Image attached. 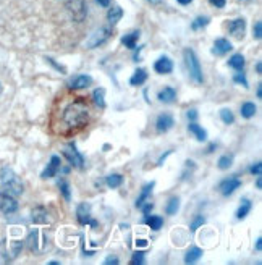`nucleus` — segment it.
<instances>
[{
  "label": "nucleus",
  "instance_id": "nucleus-1",
  "mask_svg": "<svg viewBox=\"0 0 262 265\" xmlns=\"http://www.w3.org/2000/svg\"><path fill=\"white\" fill-rule=\"evenodd\" d=\"M89 108L83 99H75L65 105L62 110V123L70 131H78L88 125Z\"/></svg>",
  "mask_w": 262,
  "mask_h": 265
},
{
  "label": "nucleus",
  "instance_id": "nucleus-2",
  "mask_svg": "<svg viewBox=\"0 0 262 265\" xmlns=\"http://www.w3.org/2000/svg\"><path fill=\"white\" fill-rule=\"evenodd\" d=\"M0 183H2L3 189L11 196H21L24 191L21 179L18 178V175L10 167H3L0 170Z\"/></svg>",
  "mask_w": 262,
  "mask_h": 265
},
{
  "label": "nucleus",
  "instance_id": "nucleus-3",
  "mask_svg": "<svg viewBox=\"0 0 262 265\" xmlns=\"http://www.w3.org/2000/svg\"><path fill=\"white\" fill-rule=\"evenodd\" d=\"M183 58H185V65H186L189 78H191L196 84H202L204 76H202V68H201L199 58H198V55H196V52L193 49H185V52H183Z\"/></svg>",
  "mask_w": 262,
  "mask_h": 265
},
{
  "label": "nucleus",
  "instance_id": "nucleus-4",
  "mask_svg": "<svg viewBox=\"0 0 262 265\" xmlns=\"http://www.w3.org/2000/svg\"><path fill=\"white\" fill-rule=\"evenodd\" d=\"M112 32H114V26H101L99 29H96L93 34H91V37L88 39L86 42V49L93 50V49H97L101 47L102 44H106L110 37H112Z\"/></svg>",
  "mask_w": 262,
  "mask_h": 265
},
{
  "label": "nucleus",
  "instance_id": "nucleus-5",
  "mask_svg": "<svg viewBox=\"0 0 262 265\" xmlns=\"http://www.w3.org/2000/svg\"><path fill=\"white\" fill-rule=\"evenodd\" d=\"M67 11L70 18L73 19L75 23H83L88 16V3L86 0H67Z\"/></svg>",
  "mask_w": 262,
  "mask_h": 265
},
{
  "label": "nucleus",
  "instance_id": "nucleus-6",
  "mask_svg": "<svg viewBox=\"0 0 262 265\" xmlns=\"http://www.w3.org/2000/svg\"><path fill=\"white\" fill-rule=\"evenodd\" d=\"M63 155H65V159L68 160L70 167L84 168V157H83V154L78 151L75 142H68V144L63 147Z\"/></svg>",
  "mask_w": 262,
  "mask_h": 265
},
{
  "label": "nucleus",
  "instance_id": "nucleus-7",
  "mask_svg": "<svg viewBox=\"0 0 262 265\" xmlns=\"http://www.w3.org/2000/svg\"><path fill=\"white\" fill-rule=\"evenodd\" d=\"M76 218H78V223L83 225V226H91V228H96L97 225V220L93 218L91 215V207L89 204H80L76 207Z\"/></svg>",
  "mask_w": 262,
  "mask_h": 265
},
{
  "label": "nucleus",
  "instance_id": "nucleus-8",
  "mask_svg": "<svg viewBox=\"0 0 262 265\" xmlns=\"http://www.w3.org/2000/svg\"><path fill=\"white\" fill-rule=\"evenodd\" d=\"M240 187H241V181L237 177H230V178H225L220 181L219 191L222 192V196L228 197V196H232L237 189H240Z\"/></svg>",
  "mask_w": 262,
  "mask_h": 265
},
{
  "label": "nucleus",
  "instance_id": "nucleus-9",
  "mask_svg": "<svg viewBox=\"0 0 262 265\" xmlns=\"http://www.w3.org/2000/svg\"><path fill=\"white\" fill-rule=\"evenodd\" d=\"M60 168H62V160L58 155H52L50 160H49V164L47 167L44 168V172L41 173V178L42 179H49V178H54L57 177V173L60 172Z\"/></svg>",
  "mask_w": 262,
  "mask_h": 265
},
{
  "label": "nucleus",
  "instance_id": "nucleus-10",
  "mask_svg": "<svg viewBox=\"0 0 262 265\" xmlns=\"http://www.w3.org/2000/svg\"><path fill=\"white\" fill-rule=\"evenodd\" d=\"M18 210V202L11 194L0 192V212L3 213H15Z\"/></svg>",
  "mask_w": 262,
  "mask_h": 265
},
{
  "label": "nucleus",
  "instance_id": "nucleus-11",
  "mask_svg": "<svg viewBox=\"0 0 262 265\" xmlns=\"http://www.w3.org/2000/svg\"><path fill=\"white\" fill-rule=\"evenodd\" d=\"M154 70L159 75H170L173 71V60L167 55H162L154 62Z\"/></svg>",
  "mask_w": 262,
  "mask_h": 265
},
{
  "label": "nucleus",
  "instance_id": "nucleus-12",
  "mask_svg": "<svg viewBox=\"0 0 262 265\" xmlns=\"http://www.w3.org/2000/svg\"><path fill=\"white\" fill-rule=\"evenodd\" d=\"M175 125V118L172 113H160L155 120V128L159 133H167L173 128Z\"/></svg>",
  "mask_w": 262,
  "mask_h": 265
},
{
  "label": "nucleus",
  "instance_id": "nucleus-13",
  "mask_svg": "<svg viewBox=\"0 0 262 265\" xmlns=\"http://www.w3.org/2000/svg\"><path fill=\"white\" fill-rule=\"evenodd\" d=\"M245 31H246L245 18H237V19H233V21L228 23V32H230L233 37L241 39L245 36Z\"/></svg>",
  "mask_w": 262,
  "mask_h": 265
},
{
  "label": "nucleus",
  "instance_id": "nucleus-14",
  "mask_svg": "<svg viewBox=\"0 0 262 265\" xmlns=\"http://www.w3.org/2000/svg\"><path fill=\"white\" fill-rule=\"evenodd\" d=\"M93 84V78L89 75H78L73 78V81L70 83V89L71 90H80V89H86Z\"/></svg>",
  "mask_w": 262,
  "mask_h": 265
},
{
  "label": "nucleus",
  "instance_id": "nucleus-15",
  "mask_svg": "<svg viewBox=\"0 0 262 265\" xmlns=\"http://www.w3.org/2000/svg\"><path fill=\"white\" fill-rule=\"evenodd\" d=\"M45 243H47V238H45L41 231L34 230L29 235V244H31V249L32 251H41L44 248Z\"/></svg>",
  "mask_w": 262,
  "mask_h": 265
},
{
  "label": "nucleus",
  "instance_id": "nucleus-16",
  "mask_svg": "<svg viewBox=\"0 0 262 265\" xmlns=\"http://www.w3.org/2000/svg\"><path fill=\"white\" fill-rule=\"evenodd\" d=\"M233 49V45H232V42L228 41V39H225V37H219V39H215V42H214V52L217 55H225V54H228Z\"/></svg>",
  "mask_w": 262,
  "mask_h": 265
},
{
  "label": "nucleus",
  "instance_id": "nucleus-17",
  "mask_svg": "<svg viewBox=\"0 0 262 265\" xmlns=\"http://www.w3.org/2000/svg\"><path fill=\"white\" fill-rule=\"evenodd\" d=\"M31 220H32V223H37V225L49 223V213L42 205H39L31 212Z\"/></svg>",
  "mask_w": 262,
  "mask_h": 265
},
{
  "label": "nucleus",
  "instance_id": "nucleus-18",
  "mask_svg": "<svg viewBox=\"0 0 262 265\" xmlns=\"http://www.w3.org/2000/svg\"><path fill=\"white\" fill-rule=\"evenodd\" d=\"M147 78H149V75H147L146 68H136L133 76L130 78V84L131 86H142V84L147 81Z\"/></svg>",
  "mask_w": 262,
  "mask_h": 265
},
{
  "label": "nucleus",
  "instance_id": "nucleus-19",
  "mask_svg": "<svg viewBox=\"0 0 262 265\" xmlns=\"http://www.w3.org/2000/svg\"><path fill=\"white\" fill-rule=\"evenodd\" d=\"M155 187V181H150V183H147V184H144L142 186V189H141V194L137 196V199H136V207L139 209V207L146 202L147 200V197L152 194V189Z\"/></svg>",
  "mask_w": 262,
  "mask_h": 265
},
{
  "label": "nucleus",
  "instance_id": "nucleus-20",
  "mask_svg": "<svg viewBox=\"0 0 262 265\" xmlns=\"http://www.w3.org/2000/svg\"><path fill=\"white\" fill-rule=\"evenodd\" d=\"M157 99L162 103H170L176 99V90L172 86H165L159 94H157Z\"/></svg>",
  "mask_w": 262,
  "mask_h": 265
},
{
  "label": "nucleus",
  "instance_id": "nucleus-21",
  "mask_svg": "<svg viewBox=\"0 0 262 265\" xmlns=\"http://www.w3.org/2000/svg\"><path fill=\"white\" fill-rule=\"evenodd\" d=\"M251 209H253V202L248 197H243V199L240 200V207H238V210H237V218L238 220L246 218L248 215H250Z\"/></svg>",
  "mask_w": 262,
  "mask_h": 265
},
{
  "label": "nucleus",
  "instance_id": "nucleus-22",
  "mask_svg": "<svg viewBox=\"0 0 262 265\" xmlns=\"http://www.w3.org/2000/svg\"><path fill=\"white\" fill-rule=\"evenodd\" d=\"M188 131L193 133L196 136V139H198L199 142H206L207 141V131L202 126H199L198 123H194V121L189 123V125H188Z\"/></svg>",
  "mask_w": 262,
  "mask_h": 265
},
{
  "label": "nucleus",
  "instance_id": "nucleus-23",
  "mask_svg": "<svg viewBox=\"0 0 262 265\" xmlns=\"http://www.w3.org/2000/svg\"><path fill=\"white\" fill-rule=\"evenodd\" d=\"M137 41H139V31H133V32H128V34H125L122 37V44L125 45L127 49L133 50L136 49L137 45Z\"/></svg>",
  "mask_w": 262,
  "mask_h": 265
},
{
  "label": "nucleus",
  "instance_id": "nucleus-24",
  "mask_svg": "<svg viewBox=\"0 0 262 265\" xmlns=\"http://www.w3.org/2000/svg\"><path fill=\"white\" fill-rule=\"evenodd\" d=\"M144 223H146L152 231H159L163 226V218L159 215H150L149 213V215H144Z\"/></svg>",
  "mask_w": 262,
  "mask_h": 265
},
{
  "label": "nucleus",
  "instance_id": "nucleus-25",
  "mask_svg": "<svg viewBox=\"0 0 262 265\" xmlns=\"http://www.w3.org/2000/svg\"><path fill=\"white\" fill-rule=\"evenodd\" d=\"M122 16H123L122 6H112V8H110L109 13H107V21H109L110 26H114V24H117L120 21Z\"/></svg>",
  "mask_w": 262,
  "mask_h": 265
},
{
  "label": "nucleus",
  "instance_id": "nucleus-26",
  "mask_svg": "<svg viewBox=\"0 0 262 265\" xmlns=\"http://www.w3.org/2000/svg\"><path fill=\"white\" fill-rule=\"evenodd\" d=\"M178 210H180V197L178 196H172L167 200L165 213H167V215H176Z\"/></svg>",
  "mask_w": 262,
  "mask_h": 265
},
{
  "label": "nucleus",
  "instance_id": "nucleus-27",
  "mask_svg": "<svg viewBox=\"0 0 262 265\" xmlns=\"http://www.w3.org/2000/svg\"><path fill=\"white\" fill-rule=\"evenodd\" d=\"M201 257H202V249L198 248V246H194V248H191V249L186 252L185 264H196Z\"/></svg>",
  "mask_w": 262,
  "mask_h": 265
},
{
  "label": "nucleus",
  "instance_id": "nucleus-28",
  "mask_svg": "<svg viewBox=\"0 0 262 265\" xmlns=\"http://www.w3.org/2000/svg\"><path fill=\"white\" fill-rule=\"evenodd\" d=\"M106 184H107V187H110V189H117V187H120L123 184V175H120V173L109 175V177L106 178Z\"/></svg>",
  "mask_w": 262,
  "mask_h": 265
},
{
  "label": "nucleus",
  "instance_id": "nucleus-29",
  "mask_svg": "<svg viewBox=\"0 0 262 265\" xmlns=\"http://www.w3.org/2000/svg\"><path fill=\"white\" fill-rule=\"evenodd\" d=\"M228 67L237 70V71H241L245 68V57L241 54H235L232 55L230 58H228Z\"/></svg>",
  "mask_w": 262,
  "mask_h": 265
},
{
  "label": "nucleus",
  "instance_id": "nucleus-30",
  "mask_svg": "<svg viewBox=\"0 0 262 265\" xmlns=\"http://www.w3.org/2000/svg\"><path fill=\"white\" fill-rule=\"evenodd\" d=\"M93 102H94L99 108L106 107V89H104V88L94 89V92H93Z\"/></svg>",
  "mask_w": 262,
  "mask_h": 265
},
{
  "label": "nucleus",
  "instance_id": "nucleus-31",
  "mask_svg": "<svg viewBox=\"0 0 262 265\" xmlns=\"http://www.w3.org/2000/svg\"><path fill=\"white\" fill-rule=\"evenodd\" d=\"M240 110H241V116L246 118V120H250V118H253L254 115H256V105H254L253 102H245Z\"/></svg>",
  "mask_w": 262,
  "mask_h": 265
},
{
  "label": "nucleus",
  "instance_id": "nucleus-32",
  "mask_svg": "<svg viewBox=\"0 0 262 265\" xmlns=\"http://www.w3.org/2000/svg\"><path fill=\"white\" fill-rule=\"evenodd\" d=\"M58 189H60L63 199L67 200V202H70L71 200V187H70V183L67 179H58Z\"/></svg>",
  "mask_w": 262,
  "mask_h": 265
},
{
  "label": "nucleus",
  "instance_id": "nucleus-33",
  "mask_svg": "<svg viewBox=\"0 0 262 265\" xmlns=\"http://www.w3.org/2000/svg\"><path fill=\"white\" fill-rule=\"evenodd\" d=\"M219 116H220V120L225 123V125H233V123H235V115H233V112L230 108H220Z\"/></svg>",
  "mask_w": 262,
  "mask_h": 265
},
{
  "label": "nucleus",
  "instance_id": "nucleus-34",
  "mask_svg": "<svg viewBox=\"0 0 262 265\" xmlns=\"http://www.w3.org/2000/svg\"><path fill=\"white\" fill-rule=\"evenodd\" d=\"M211 23V18L209 16H198L194 19V21L191 23V29L193 31H199L202 28H206V26Z\"/></svg>",
  "mask_w": 262,
  "mask_h": 265
},
{
  "label": "nucleus",
  "instance_id": "nucleus-35",
  "mask_svg": "<svg viewBox=\"0 0 262 265\" xmlns=\"http://www.w3.org/2000/svg\"><path fill=\"white\" fill-rule=\"evenodd\" d=\"M233 154H225V155H222V157L219 159L217 162V167L220 168V170H227L228 167H232L233 164Z\"/></svg>",
  "mask_w": 262,
  "mask_h": 265
},
{
  "label": "nucleus",
  "instance_id": "nucleus-36",
  "mask_svg": "<svg viewBox=\"0 0 262 265\" xmlns=\"http://www.w3.org/2000/svg\"><path fill=\"white\" fill-rule=\"evenodd\" d=\"M144 257H146V252H144V251H136L133 254V257H131L130 264L131 265H142L144 264Z\"/></svg>",
  "mask_w": 262,
  "mask_h": 265
},
{
  "label": "nucleus",
  "instance_id": "nucleus-37",
  "mask_svg": "<svg viewBox=\"0 0 262 265\" xmlns=\"http://www.w3.org/2000/svg\"><path fill=\"white\" fill-rule=\"evenodd\" d=\"M233 81L237 83V84H241V86H243V88H248V86H250V84H248L246 76H245V73H243V70L238 71L237 75H233Z\"/></svg>",
  "mask_w": 262,
  "mask_h": 265
},
{
  "label": "nucleus",
  "instance_id": "nucleus-38",
  "mask_svg": "<svg viewBox=\"0 0 262 265\" xmlns=\"http://www.w3.org/2000/svg\"><path fill=\"white\" fill-rule=\"evenodd\" d=\"M185 173L181 175V179H185L186 177H188V173L191 175L193 172H194V168H196V162L194 160H186V164H185Z\"/></svg>",
  "mask_w": 262,
  "mask_h": 265
},
{
  "label": "nucleus",
  "instance_id": "nucleus-39",
  "mask_svg": "<svg viewBox=\"0 0 262 265\" xmlns=\"http://www.w3.org/2000/svg\"><path fill=\"white\" fill-rule=\"evenodd\" d=\"M202 225H204V217L198 215V217H194V220L191 222V225H189V228H191V231H196L198 228H201Z\"/></svg>",
  "mask_w": 262,
  "mask_h": 265
},
{
  "label": "nucleus",
  "instance_id": "nucleus-40",
  "mask_svg": "<svg viewBox=\"0 0 262 265\" xmlns=\"http://www.w3.org/2000/svg\"><path fill=\"white\" fill-rule=\"evenodd\" d=\"M253 36L256 41H261L262 39V23L258 21L256 24H254V28H253Z\"/></svg>",
  "mask_w": 262,
  "mask_h": 265
},
{
  "label": "nucleus",
  "instance_id": "nucleus-41",
  "mask_svg": "<svg viewBox=\"0 0 262 265\" xmlns=\"http://www.w3.org/2000/svg\"><path fill=\"white\" fill-rule=\"evenodd\" d=\"M261 172H262V164L261 162H256V164H253L250 168V173L251 175H256V177H261Z\"/></svg>",
  "mask_w": 262,
  "mask_h": 265
},
{
  "label": "nucleus",
  "instance_id": "nucleus-42",
  "mask_svg": "<svg viewBox=\"0 0 262 265\" xmlns=\"http://www.w3.org/2000/svg\"><path fill=\"white\" fill-rule=\"evenodd\" d=\"M139 209L142 210V215H149V213L152 212V209H154V204H150V202H147V200H146V202H144Z\"/></svg>",
  "mask_w": 262,
  "mask_h": 265
},
{
  "label": "nucleus",
  "instance_id": "nucleus-43",
  "mask_svg": "<svg viewBox=\"0 0 262 265\" xmlns=\"http://www.w3.org/2000/svg\"><path fill=\"white\" fill-rule=\"evenodd\" d=\"M47 62H49V63L52 65V67H54V68L57 70V71H60V73H67V70H65V68L62 67V65H58V63H57V62L54 60V58H50V57H47Z\"/></svg>",
  "mask_w": 262,
  "mask_h": 265
},
{
  "label": "nucleus",
  "instance_id": "nucleus-44",
  "mask_svg": "<svg viewBox=\"0 0 262 265\" xmlns=\"http://www.w3.org/2000/svg\"><path fill=\"white\" fill-rule=\"evenodd\" d=\"M134 244H136L137 249H144V248H147V246H149V241H147V239H144V238H137L134 241Z\"/></svg>",
  "mask_w": 262,
  "mask_h": 265
},
{
  "label": "nucleus",
  "instance_id": "nucleus-45",
  "mask_svg": "<svg viewBox=\"0 0 262 265\" xmlns=\"http://www.w3.org/2000/svg\"><path fill=\"white\" fill-rule=\"evenodd\" d=\"M209 3H211L212 6H215V8H225L227 0H209Z\"/></svg>",
  "mask_w": 262,
  "mask_h": 265
},
{
  "label": "nucleus",
  "instance_id": "nucleus-46",
  "mask_svg": "<svg viewBox=\"0 0 262 265\" xmlns=\"http://www.w3.org/2000/svg\"><path fill=\"white\" fill-rule=\"evenodd\" d=\"M186 116H188V120L189 121H196V120H198V110H196V108H191V110H188V113H186Z\"/></svg>",
  "mask_w": 262,
  "mask_h": 265
},
{
  "label": "nucleus",
  "instance_id": "nucleus-47",
  "mask_svg": "<svg viewBox=\"0 0 262 265\" xmlns=\"http://www.w3.org/2000/svg\"><path fill=\"white\" fill-rule=\"evenodd\" d=\"M104 264H106V265H110V264H112V265H119L120 261H119V259H117L115 256H109L106 261H104Z\"/></svg>",
  "mask_w": 262,
  "mask_h": 265
},
{
  "label": "nucleus",
  "instance_id": "nucleus-48",
  "mask_svg": "<svg viewBox=\"0 0 262 265\" xmlns=\"http://www.w3.org/2000/svg\"><path fill=\"white\" fill-rule=\"evenodd\" d=\"M172 152H173V151H167V152H163V155H160V159H159V160H157V165H159V167H160V165L163 164V162H165V159H167V157H168V155H170V154H172Z\"/></svg>",
  "mask_w": 262,
  "mask_h": 265
},
{
  "label": "nucleus",
  "instance_id": "nucleus-49",
  "mask_svg": "<svg viewBox=\"0 0 262 265\" xmlns=\"http://www.w3.org/2000/svg\"><path fill=\"white\" fill-rule=\"evenodd\" d=\"M96 2H97V5H99V6H104V8H107L112 0H96Z\"/></svg>",
  "mask_w": 262,
  "mask_h": 265
},
{
  "label": "nucleus",
  "instance_id": "nucleus-50",
  "mask_svg": "<svg viewBox=\"0 0 262 265\" xmlns=\"http://www.w3.org/2000/svg\"><path fill=\"white\" fill-rule=\"evenodd\" d=\"M215 149H217V144H214V142H212V144L207 147V151H206V154H211V152H214V151H215Z\"/></svg>",
  "mask_w": 262,
  "mask_h": 265
},
{
  "label": "nucleus",
  "instance_id": "nucleus-51",
  "mask_svg": "<svg viewBox=\"0 0 262 265\" xmlns=\"http://www.w3.org/2000/svg\"><path fill=\"white\" fill-rule=\"evenodd\" d=\"M262 249V238L259 236L258 239H256V251H261Z\"/></svg>",
  "mask_w": 262,
  "mask_h": 265
},
{
  "label": "nucleus",
  "instance_id": "nucleus-52",
  "mask_svg": "<svg viewBox=\"0 0 262 265\" xmlns=\"http://www.w3.org/2000/svg\"><path fill=\"white\" fill-rule=\"evenodd\" d=\"M261 89H262V84L259 83V84H258V89H256V95H258V99H261V97H262V90H261Z\"/></svg>",
  "mask_w": 262,
  "mask_h": 265
},
{
  "label": "nucleus",
  "instance_id": "nucleus-53",
  "mask_svg": "<svg viewBox=\"0 0 262 265\" xmlns=\"http://www.w3.org/2000/svg\"><path fill=\"white\" fill-rule=\"evenodd\" d=\"M176 2H178L180 5H183V6H186V5H189L193 2V0H176Z\"/></svg>",
  "mask_w": 262,
  "mask_h": 265
},
{
  "label": "nucleus",
  "instance_id": "nucleus-54",
  "mask_svg": "<svg viewBox=\"0 0 262 265\" xmlns=\"http://www.w3.org/2000/svg\"><path fill=\"white\" fill-rule=\"evenodd\" d=\"M256 73H258V75H261V73H262V65H261V62H258V63H256Z\"/></svg>",
  "mask_w": 262,
  "mask_h": 265
},
{
  "label": "nucleus",
  "instance_id": "nucleus-55",
  "mask_svg": "<svg viewBox=\"0 0 262 265\" xmlns=\"http://www.w3.org/2000/svg\"><path fill=\"white\" fill-rule=\"evenodd\" d=\"M256 187H258V189H261V187H262V181H261V177H258V179H256Z\"/></svg>",
  "mask_w": 262,
  "mask_h": 265
},
{
  "label": "nucleus",
  "instance_id": "nucleus-56",
  "mask_svg": "<svg viewBox=\"0 0 262 265\" xmlns=\"http://www.w3.org/2000/svg\"><path fill=\"white\" fill-rule=\"evenodd\" d=\"M149 3H152V5H160L162 3V0H147Z\"/></svg>",
  "mask_w": 262,
  "mask_h": 265
},
{
  "label": "nucleus",
  "instance_id": "nucleus-57",
  "mask_svg": "<svg viewBox=\"0 0 262 265\" xmlns=\"http://www.w3.org/2000/svg\"><path fill=\"white\" fill-rule=\"evenodd\" d=\"M58 264H60V262H57V261H50L49 262V265H58Z\"/></svg>",
  "mask_w": 262,
  "mask_h": 265
},
{
  "label": "nucleus",
  "instance_id": "nucleus-58",
  "mask_svg": "<svg viewBox=\"0 0 262 265\" xmlns=\"http://www.w3.org/2000/svg\"><path fill=\"white\" fill-rule=\"evenodd\" d=\"M240 2H246V0H240Z\"/></svg>",
  "mask_w": 262,
  "mask_h": 265
}]
</instances>
